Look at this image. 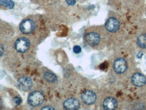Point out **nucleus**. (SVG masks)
Returning <instances> with one entry per match:
<instances>
[{
	"label": "nucleus",
	"mask_w": 146,
	"mask_h": 110,
	"mask_svg": "<svg viewBox=\"0 0 146 110\" xmlns=\"http://www.w3.org/2000/svg\"><path fill=\"white\" fill-rule=\"evenodd\" d=\"M44 25L43 19L40 15H29L23 20L19 26L22 33L30 34L34 33Z\"/></svg>",
	"instance_id": "f257e3e1"
},
{
	"label": "nucleus",
	"mask_w": 146,
	"mask_h": 110,
	"mask_svg": "<svg viewBox=\"0 0 146 110\" xmlns=\"http://www.w3.org/2000/svg\"><path fill=\"white\" fill-rule=\"evenodd\" d=\"M117 101L113 97H108L103 102V108L105 110H114L117 107Z\"/></svg>",
	"instance_id": "9b49d317"
},
{
	"label": "nucleus",
	"mask_w": 146,
	"mask_h": 110,
	"mask_svg": "<svg viewBox=\"0 0 146 110\" xmlns=\"http://www.w3.org/2000/svg\"><path fill=\"white\" fill-rule=\"evenodd\" d=\"M143 53L142 52H138V54H137V57L138 58H141L142 57Z\"/></svg>",
	"instance_id": "aec40b11"
},
{
	"label": "nucleus",
	"mask_w": 146,
	"mask_h": 110,
	"mask_svg": "<svg viewBox=\"0 0 146 110\" xmlns=\"http://www.w3.org/2000/svg\"><path fill=\"white\" fill-rule=\"evenodd\" d=\"M77 1H79V2H84L86 1L87 0H76Z\"/></svg>",
	"instance_id": "412c9836"
},
{
	"label": "nucleus",
	"mask_w": 146,
	"mask_h": 110,
	"mask_svg": "<svg viewBox=\"0 0 146 110\" xmlns=\"http://www.w3.org/2000/svg\"><path fill=\"white\" fill-rule=\"evenodd\" d=\"M81 99L86 105H93L96 101V95L91 90H84L81 94Z\"/></svg>",
	"instance_id": "6e6552de"
},
{
	"label": "nucleus",
	"mask_w": 146,
	"mask_h": 110,
	"mask_svg": "<svg viewBox=\"0 0 146 110\" xmlns=\"http://www.w3.org/2000/svg\"><path fill=\"white\" fill-rule=\"evenodd\" d=\"M44 96L40 91L32 92L28 97V101L31 106L36 107L41 105L44 101Z\"/></svg>",
	"instance_id": "7ed1b4c3"
},
{
	"label": "nucleus",
	"mask_w": 146,
	"mask_h": 110,
	"mask_svg": "<svg viewBox=\"0 0 146 110\" xmlns=\"http://www.w3.org/2000/svg\"><path fill=\"white\" fill-rule=\"evenodd\" d=\"M17 83L19 89L24 92L30 90L33 86V82L31 78L27 76L20 77L18 80Z\"/></svg>",
	"instance_id": "423d86ee"
},
{
	"label": "nucleus",
	"mask_w": 146,
	"mask_h": 110,
	"mask_svg": "<svg viewBox=\"0 0 146 110\" xmlns=\"http://www.w3.org/2000/svg\"><path fill=\"white\" fill-rule=\"evenodd\" d=\"M0 5L1 7L12 9L15 6V3L12 0H0Z\"/></svg>",
	"instance_id": "4468645a"
},
{
	"label": "nucleus",
	"mask_w": 146,
	"mask_h": 110,
	"mask_svg": "<svg viewBox=\"0 0 146 110\" xmlns=\"http://www.w3.org/2000/svg\"><path fill=\"white\" fill-rule=\"evenodd\" d=\"M61 0H31L35 4L42 6H53L59 3Z\"/></svg>",
	"instance_id": "f8f14e48"
},
{
	"label": "nucleus",
	"mask_w": 146,
	"mask_h": 110,
	"mask_svg": "<svg viewBox=\"0 0 146 110\" xmlns=\"http://www.w3.org/2000/svg\"><path fill=\"white\" fill-rule=\"evenodd\" d=\"M64 107L66 110H77L80 108V102L75 98H70L64 102Z\"/></svg>",
	"instance_id": "1a4fd4ad"
},
{
	"label": "nucleus",
	"mask_w": 146,
	"mask_h": 110,
	"mask_svg": "<svg viewBox=\"0 0 146 110\" xmlns=\"http://www.w3.org/2000/svg\"><path fill=\"white\" fill-rule=\"evenodd\" d=\"M30 46V41L24 37L18 39L15 43L16 50L20 53H24L28 50Z\"/></svg>",
	"instance_id": "39448f33"
},
{
	"label": "nucleus",
	"mask_w": 146,
	"mask_h": 110,
	"mask_svg": "<svg viewBox=\"0 0 146 110\" xmlns=\"http://www.w3.org/2000/svg\"><path fill=\"white\" fill-rule=\"evenodd\" d=\"M73 52L76 54H78L80 53L82 51V48L81 46L78 45H76L73 47Z\"/></svg>",
	"instance_id": "f3484780"
},
{
	"label": "nucleus",
	"mask_w": 146,
	"mask_h": 110,
	"mask_svg": "<svg viewBox=\"0 0 146 110\" xmlns=\"http://www.w3.org/2000/svg\"><path fill=\"white\" fill-rule=\"evenodd\" d=\"M138 46L142 49H146V33L141 34L137 39Z\"/></svg>",
	"instance_id": "ddd939ff"
},
{
	"label": "nucleus",
	"mask_w": 146,
	"mask_h": 110,
	"mask_svg": "<svg viewBox=\"0 0 146 110\" xmlns=\"http://www.w3.org/2000/svg\"><path fill=\"white\" fill-rule=\"evenodd\" d=\"M128 68L127 62L123 58H119L114 61L113 68L115 73L122 74L125 72Z\"/></svg>",
	"instance_id": "0eeeda50"
},
{
	"label": "nucleus",
	"mask_w": 146,
	"mask_h": 110,
	"mask_svg": "<svg viewBox=\"0 0 146 110\" xmlns=\"http://www.w3.org/2000/svg\"><path fill=\"white\" fill-rule=\"evenodd\" d=\"M120 23L116 17H109L106 21L105 28L106 30L110 33H114L120 28Z\"/></svg>",
	"instance_id": "20e7f679"
},
{
	"label": "nucleus",
	"mask_w": 146,
	"mask_h": 110,
	"mask_svg": "<svg viewBox=\"0 0 146 110\" xmlns=\"http://www.w3.org/2000/svg\"><path fill=\"white\" fill-rule=\"evenodd\" d=\"M132 84L137 87H141L146 83V78L143 75L139 73H135L131 78Z\"/></svg>",
	"instance_id": "9d476101"
},
{
	"label": "nucleus",
	"mask_w": 146,
	"mask_h": 110,
	"mask_svg": "<svg viewBox=\"0 0 146 110\" xmlns=\"http://www.w3.org/2000/svg\"><path fill=\"white\" fill-rule=\"evenodd\" d=\"M102 33L99 27H92L85 30L84 35V43L93 48H100L103 40Z\"/></svg>",
	"instance_id": "f03ea898"
},
{
	"label": "nucleus",
	"mask_w": 146,
	"mask_h": 110,
	"mask_svg": "<svg viewBox=\"0 0 146 110\" xmlns=\"http://www.w3.org/2000/svg\"><path fill=\"white\" fill-rule=\"evenodd\" d=\"M4 46H2V44L1 45V56H2L4 54Z\"/></svg>",
	"instance_id": "6ab92c4d"
},
{
	"label": "nucleus",
	"mask_w": 146,
	"mask_h": 110,
	"mask_svg": "<svg viewBox=\"0 0 146 110\" xmlns=\"http://www.w3.org/2000/svg\"><path fill=\"white\" fill-rule=\"evenodd\" d=\"M44 77L46 80L49 82H55L58 80L57 76L53 73L51 72H45L44 74Z\"/></svg>",
	"instance_id": "2eb2a0df"
},
{
	"label": "nucleus",
	"mask_w": 146,
	"mask_h": 110,
	"mask_svg": "<svg viewBox=\"0 0 146 110\" xmlns=\"http://www.w3.org/2000/svg\"><path fill=\"white\" fill-rule=\"evenodd\" d=\"M21 102H22V100L19 97H15L13 99V102H14V105L16 106L20 105Z\"/></svg>",
	"instance_id": "dca6fc26"
},
{
	"label": "nucleus",
	"mask_w": 146,
	"mask_h": 110,
	"mask_svg": "<svg viewBox=\"0 0 146 110\" xmlns=\"http://www.w3.org/2000/svg\"><path fill=\"white\" fill-rule=\"evenodd\" d=\"M41 110H54V108L52 107L49 106H47L42 108Z\"/></svg>",
	"instance_id": "a211bd4d"
}]
</instances>
